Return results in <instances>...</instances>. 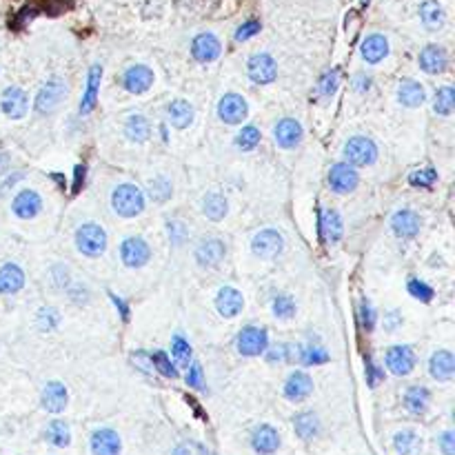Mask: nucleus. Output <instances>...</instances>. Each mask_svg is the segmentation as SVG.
I'll use <instances>...</instances> for the list:
<instances>
[{
	"label": "nucleus",
	"mask_w": 455,
	"mask_h": 455,
	"mask_svg": "<svg viewBox=\"0 0 455 455\" xmlns=\"http://www.w3.org/2000/svg\"><path fill=\"white\" fill-rule=\"evenodd\" d=\"M111 206L122 218H136L145 209V193L132 182H122L111 193Z\"/></svg>",
	"instance_id": "obj_1"
},
{
	"label": "nucleus",
	"mask_w": 455,
	"mask_h": 455,
	"mask_svg": "<svg viewBox=\"0 0 455 455\" xmlns=\"http://www.w3.org/2000/svg\"><path fill=\"white\" fill-rule=\"evenodd\" d=\"M107 231L96 223H87L76 231V246L87 258H98L107 251Z\"/></svg>",
	"instance_id": "obj_2"
},
{
	"label": "nucleus",
	"mask_w": 455,
	"mask_h": 455,
	"mask_svg": "<svg viewBox=\"0 0 455 455\" xmlns=\"http://www.w3.org/2000/svg\"><path fill=\"white\" fill-rule=\"evenodd\" d=\"M64 98H67V83H64L62 78L54 76L41 87V91H38L34 107L41 115H47V113H54Z\"/></svg>",
	"instance_id": "obj_3"
},
{
	"label": "nucleus",
	"mask_w": 455,
	"mask_h": 455,
	"mask_svg": "<svg viewBox=\"0 0 455 455\" xmlns=\"http://www.w3.org/2000/svg\"><path fill=\"white\" fill-rule=\"evenodd\" d=\"M344 158L351 167H369L378 158V147L367 136H354L344 142Z\"/></svg>",
	"instance_id": "obj_4"
},
{
	"label": "nucleus",
	"mask_w": 455,
	"mask_h": 455,
	"mask_svg": "<svg viewBox=\"0 0 455 455\" xmlns=\"http://www.w3.org/2000/svg\"><path fill=\"white\" fill-rule=\"evenodd\" d=\"M267 346H269V333L265 327H255V324H249V327L240 329V333L236 337V349H238V354L244 358L262 356Z\"/></svg>",
	"instance_id": "obj_5"
},
{
	"label": "nucleus",
	"mask_w": 455,
	"mask_h": 455,
	"mask_svg": "<svg viewBox=\"0 0 455 455\" xmlns=\"http://www.w3.org/2000/svg\"><path fill=\"white\" fill-rule=\"evenodd\" d=\"M249 444L255 455H276L282 444V438L276 426L262 422V424L253 426V431L249 435Z\"/></svg>",
	"instance_id": "obj_6"
},
{
	"label": "nucleus",
	"mask_w": 455,
	"mask_h": 455,
	"mask_svg": "<svg viewBox=\"0 0 455 455\" xmlns=\"http://www.w3.org/2000/svg\"><path fill=\"white\" fill-rule=\"evenodd\" d=\"M120 260L129 269H140L151 260V246L145 238L129 236L120 244Z\"/></svg>",
	"instance_id": "obj_7"
},
{
	"label": "nucleus",
	"mask_w": 455,
	"mask_h": 455,
	"mask_svg": "<svg viewBox=\"0 0 455 455\" xmlns=\"http://www.w3.org/2000/svg\"><path fill=\"white\" fill-rule=\"evenodd\" d=\"M89 451L91 455H122V440L115 428L100 426L89 438Z\"/></svg>",
	"instance_id": "obj_8"
},
{
	"label": "nucleus",
	"mask_w": 455,
	"mask_h": 455,
	"mask_svg": "<svg viewBox=\"0 0 455 455\" xmlns=\"http://www.w3.org/2000/svg\"><path fill=\"white\" fill-rule=\"evenodd\" d=\"M384 364L398 378H405L415 369V351L409 344H396L391 349H386L384 354Z\"/></svg>",
	"instance_id": "obj_9"
},
{
	"label": "nucleus",
	"mask_w": 455,
	"mask_h": 455,
	"mask_svg": "<svg viewBox=\"0 0 455 455\" xmlns=\"http://www.w3.org/2000/svg\"><path fill=\"white\" fill-rule=\"evenodd\" d=\"M251 249L258 258L262 260H273L278 258L284 249V238L282 233L276 231V229H262L258 231L253 240H251Z\"/></svg>",
	"instance_id": "obj_10"
},
{
	"label": "nucleus",
	"mask_w": 455,
	"mask_h": 455,
	"mask_svg": "<svg viewBox=\"0 0 455 455\" xmlns=\"http://www.w3.org/2000/svg\"><path fill=\"white\" fill-rule=\"evenodd\" d=\"M246 74L255 85H271L278 78V62L269 54H253L246 60Z\"/></svg>",
	"instance_id": "obj_11"
},
{
	"label": "nucleus",
	"mask_w": 455,
	"mask_h": 455,
	"mask_svg": "<svg viewBox=\"0 0 455 455\" xmlns=\"http://www.w3.org/2000/svg\"><path fill=\"white\" fill-rule=\"evenodd\" d=\"M0 109H3L7 118L20 120L29 109V96L20 87H7L3 91V96H0Z\"/></svg>",
	"instance_id": "obj_12"
},
{
	"label": "nucleus",
	"mask_w": 455,
	"mask_h": 455,
	"mask_svg": "<svg viewBox=\"0 0 455 455\" xmlns=\"http://www.w3.org/2000/svg\"><path fill=\"white\" fill-rule=\"evenodd\" d=\"M249 105L240 94H225L218 102V118L227 125H238L246 118Z\"/></svg>",
	"instance_id": "obj_13"
},
{
	"label": "nucleus",
	"mask_w": 455,
	"mask_h": 455,
	"mask_svg": "<svg viewBox=\"0 0 455 455\" xmlns=\"http://www.w3.org/2000/svg\"><path fill=\"white\" fill-rule=\"evenodd\" d=\"M360 185V176L356 172V167H351L349 162H335L329 172V187L335 193H351L356 191Z\"/></svg>",
	"instance_id": "obj_14"
},
{
	"label": "nucleus",
	"mask_w": 455,
	"mask_h": 455,
	"mask_svg": "<svg viewBox=\"0 0 455 455\" xmlns=\"http://www.w3.org/2000/svg\"><path fill=\"white\" fill-rule=\"evenodd\" d=\"M41 405L47 413H62L69 405V391L67 386L58 380H51L43 386V393H41Z\"/></svg>",
	"instance_id": "obj_15"
},
{
	"label": "nucleus",
	"mask_w": 455,
	"mask_h": 455,
	"mask_svg": "<svg viewBox=\"0 0 455 455\" xmlns=\"http://www.w3.org/2000/svg\"><path fill=\"white\" fill-rule=\"evenodd\" d=\"M284 398L289 402H304L311 393H314V378L307 373V371H293L289 373L287 382H284V388H282Z\"/></svg>",
	"instance_id": "obj_16"
},
{
	"label": "nucleus",
	"mask_w": 455,
	"mask_h": 455,
	"mask_svg": "<svg viewBox=\"0 0 455 455\" xmlns=\"http://www.w3.org/2000/svg\"><path fill=\"white\" fill-rule=\"evenodd\" d=\"M153 85V71L147 67V64H132L125 74H122V87L129 91V94H145Z\"/></svg>",
	"instance_id": "obj_17"
},
{
	"label": "nucleus",
	"mask_w": 455,
	"mask_h": 455,
	"mask_svg": "<svg viewBox=\"0 0 455 455\" xmlns=\"http://www.w3.org/2000/svg\"><path fill=\"white\" fill-rule=\"evenodd\" d=\"M227 258V244L220 238H206L196 246V262L200 267L214 269Z\"/></svg>",
	"instance_id": "obj_18"
},
{
	"label": "nucleus",
	"mask_w": 455,
	"mask_h": 455,
	"mask_svg": "<svg viewBox=\"0 0 455 455\" xmlns=\"http://www.w3.org/2000/svg\"><path fill=\"white\" fill-rule=\"evenodd\" d=\"M418 62H420V69L428 76H438V74H444L447 67H449V56L444 47L440 45H426L420 56H418Z\"/></svg>",
	"instance_id": "obj_19"
},
{
	"label": "nucleus",
	"mask_w": 455,
	"mask_h": 455,
	"mask_svg": "<svg viewBox=\"0 0 455 455\" xmlns=\"http://www.w3.org/2000/svg\"><path fill=\"white\" fill-rule=\"evenodd\" d=\"M43 209V198L41 193L34 189H22L16 193L14 202H11V211H14L20 220H31L41 214Z\"/></svg>",
	"instance_id": "obj_20"
},
{
	"label": "nucleus",
	"mask_w": 455,
	"mask_h": 455,
	"mask_svg": "<svg viewBox=\"0 0 455 455\" xmlns=\"http://www.w3.org/2000/svg\"><path fill=\"white\" fill-rule=\"evenodd\" d=\"M420 227H422V218L413 209H400L391 218V229H393L396 236L402 238V240L415 238L420 233Z\"/></svg>",
	"instance_id": "obj_21"
},
{
	"label": "nucleus",
	"mask_w": 455,
	"mask_h": 455,
	"mask_svg": "<svg viewBox=\"0 0 455 455\" xmlns=\"http://www.w3.org/2000/svg\"><path fill=\"white\" fill-rule=\"evenodd\" d=\"M220 51H223V45H220L218 36H214L209 31L198 34L191 43V56L196 58L198 62H202V64L214 62L220 56Z\"/></svg>",
	"instance_id": "obj_22"
},
{
	"label": "nucleus",
	"mask_w": 455,
	"mask_h": 455,
	"mask_svg": "<svg viewBox=\"0 0 455 455\" xmlns=\"http://www.w3.org/2000/svg\"><path fill=\"white\" fill-rule=\"evenodd\" d=\"M302 125L293 120V118H282L276 127H273V138H276V145L282 149H293L300 145L302 140Z\"/></svg>",
	"instance_id": "obj_23"
},
{
	"label": "nucleus",
	"mask_w": 455,
	"mask_h": 455,
	"mask_svg": "<svg viewBox=\"0 0 455 455\" xmlns=\"http://www.w3.org/2000/svg\"><path fill=\"white\" fill-rule=\"evenodd\" d=\"M293 431L302 442H314L322 431V422L318 418V413H314V411L295 413L293 415Z\"/></svg>",
	"instance_id": "obj_24"
},
{
	"label": "nucleus",
	"mask_w": 455,
	"mask_h": 455,
	"mask_svg": "<svg viewBox=\"0 0 455 455\" xmlns=\"http://www.w3.org/2000/svg\"><path fill=\"white\" fill-rule=\"evenodd\" d=\"M428 373H431V378L438 382H449L455 373V358L451 351L447 349L435 351L431 360H428Z\"/></svg>",
	"instance_id": "obj_25"
},
{
	"label": "nucleus",
	"mask_w": 455,
	"mask_h": 455,
	"mask_svg": "<svg viewBox=\"0 0 455 455\" xmlns=\"http://www.w3.org/2000/svg\"><path fill=\"white\" fill-rule=\"evenodd\" d=\"M244 307V298L236 287H223L216 295V309L220 316L236 318Z\"/></svg>",
	"instance_id": "obj_26"
},
{
	"label": "nucleus",
	"mask_w": 455,
	"mask_h": 455,
	"mask_svg": "<svg viewBox=\"0 0 455 455\" xmlns=\"http://www.w3.org/2000/svg\"><path fill=\"white\" fill-rule=\"evenodd\" d=\"M360 54L369 64H378L388 56V41L382 34H371L362 41Z\"/></svg>",
	"instance_id": "obj_27"
},
{
	"label": "nucleus",
	"mask_w": 455,
	"mask_h": 455,
	"mask_svg": "<svg viewBox=\"0 0 455 455\" xmlns=\"http://www.w3.org/2000/svg\"><path fill=\"white\" fill-rule=\"evenodd\" d=\"M405 409L411 413V415H424L431 407V391H428L426 386H420V384H413L405 391Z\"/></svg>",
	"instance_id": "obj_28"
},
{
	"label": "nucleus",
	"mask_w": 455,
	"mask_h": 455,
	"mask_svg": "<svg viewBox=\"0 0 455 455\" xmlns=\"http://www.w3.org/2000/svg\"><path fill=\"white\" fill-rule=\"evenodd\" d=\"M398 100L405 107H409V109L422 107L424 100H426V91H424V87L418 80L405 78V80H400V87H398Z\"/></svg>",
	"instance_id": "obj_29"
},
{
	"label": "nucleus",
	"mask_w": 455,
	"mask_h": 455,
	"mask_svg": "<svg viewBox=\"0 0 455 455\" xmlns=\"http://www.w3.org/2000/svg\"><path fill=\"white\" fill-rule=\"evenodd\" d=\"M22 287H24V271L18 265L7 262L0 267V293L11 295V293H18Z\"/></svg>",
	"instance_id": "obj_30"
},
{
	"label": "nucleus",
	"mask_w": 455,
	"mask_h": 455,
	"mask_svg": "<svg viewBox=\"0 0 455 455\" xmlns=\"http://www.w3.org/2000/svg\"><path fill=\"white\" fill-rule=\"evenodd\" d=\"M100 80H102V67L100 64H94L89 69V78H87V89L83 94L80 100V113L87 115L96 109V102H98V89H100Z\"/></svg>",
	"instance_id": "obj_31"
},
{
	"label": "nucleus",
	"mask_w": 455,
	"mask_h": 455,
	"mask_svg": "<svg viewBox=\"0 0 455 455\" xmlns=\"http://www.w3.org/2000/svg\"><path fill=\"white\" fill-rule=\"evenodd\" d=\"M396 455H418L422 451V438L415 428H400L393 435Z\"/></svg>",
	"instance_id": "obj_32"
},
{
	"label": "nucleus",
	"mask_w": 455,
	"mask_h": 455,
	"mask_svg": "<svg viewBox=\"0 0 455 455\" xmlns=\"http://www.w3.org/2000/svg\"><path fill=\"white\" fill-rule=\"evenodd\" d=\"M43 438L47 444H51L54 449H67L71 444V426L64 420H51L45 426Z\"/></svg>",
	"instance_id": "obj_33"
},
{
	"label": "nucleus",
	"mask_w": 455,
	"mask_h": 455,
	"mask_svg": "<svg viewBox=\"0 0 455 455\" xmlns=\"http://www.w3.org/2000/svg\"><path fill=\"white\" fill-rule=\"evenodd\" d=\"M320 233L327 242H337L344 233V223L335 209H324L320 216Z\"/></svg>",
	"instance_id": "obj_34"
},
{
	"label": "nucleus",
	"mask_w": 455,
	"mask_h": 455,
	"mask_svg": "<svg viewBox=\"0 0 455 455\" xmlns=\"http://www.w3.org/2000/svg\"><path fill=\"white\" fill-rule=\"evenodd\" d=\"M420 20L428 31H438L444 24V9L438 0H426L420 5Z\"/></svg>",
	"instance_id": "obj_35"
},
{
	"label": "nucleus",
	"mask_w": 455,
	"mask_h": 455,
	"mask_svg": "<svg viewBox=\"0 0 455 455\" xmlns=\"http://www.w3.org/2000/svg\"><path fill=\"white\" fill-rule=\"evenodd\" d=\"M227 211H229V202H227V198L223 196V193L211 191L202 198V214L209 220H214V223L223 220L227 216Z\"/></svg>",
	"instance_id": "obj_36"
},
{
	"label": "nucleus",
	"mask_w": 455,
	"mask_h": 455,
	"mask_svg": "<svg viewBox=\"0 0 455 455\" xmlns=\"http://www.w3.org/2000/svg\"><path fill=\"white\" fill-rule=\"evenodd\" d=\"M167 118L176 129H187L193 122V107L187 100H174L167 107Z\"/></svg>",
	"instance_id": "obj_37"
},
{
	"label": "nucleus",
	"mask_w": 455,
	"mask_h": 455,
	"mask_svg": "<svg viewBox=\"0 0 455 455\" xmlns=\"http://www.w3.org/2000/svg\"><path fill=\"white\" fill-rule=\"evenodd\" d=\"M125 136L132 140V142H147L149 136H151V125L145 115L140 113H134L129 115V120L125 125Z\"/></svg>",
	"instance_id": "obj_38"
},
{
	"label": "nucleus",
	"mask_w": 455,
	"mask_h": 455,
	"mask_svg": "<svg viewBox=\"0 0 455 455\" xmlns=\"http://www.w3.org/2000/svg\"><path fill=\"white\" fill-rule=\"evenodd\" d=\"M298 356V362L304 364V367H316V364L329 362V354L318 344H307V346H293Z\"/></svg>",
	"instance_id": "obj_39"
},
{
	"label": "nucleus",
	"mask_w": 455,
	"mask_h": 455,
	"mask_svg": "<svg viewBox=\"0 0 455 455\" xmlns=\"http://www.w3.org/2000/svg\"><path fill=\"white\" fill-rule=\"evenodd\" d=\"M149 362H151V367H153L155 371L164 375V378L176 380L178 375H180V371H178V367H176V362H172V358H169L164 351H153V354L149 356Z\"/></svg>",
	"instance_id": "obj_40"
},
{
	"label": "nucleus",
	"mask_w": 455,
	"mask_h": 455,
	"mask_svg": "<svg viewBox=\"0 0 455 455\" xmlns=\"http://www.w3.org/2000/svg\"><path fill=\"white\" fill-rule=\"evenodd\" d=\"M455 107V91L453 87L444 85L435 91V98H433V111L438 115H449Z\"/></svg>",
	"instance_id": "obj_41"
},
{
	"label": "nucleus",
	"mask_w": 455,
	"mask_h": 455,
	"mask_svg": "<svg viewBox=\"0 0 455 455\" xmlns=\"http://www.w3.org/2000/svg\"><path fill=\"white\" fill-rule=\"evenodd\" d=\"M191 356H193L191 344L182 335H174V340H172V358H174V362L178 364V367L187 369L189 364H191Z\"/></svg>",
	"instance_id": "obj_42"
},
{
	"label": "nucleus",
	"mask_w": 455,
	"mask_h": 455,
	"mask_svg": "<svg viewBox=\"0 0 455 455\" xmlns=\"http://www.w3.org/2000/svg\"><path fill=\"white\" fill-rule=\"evenodd\" d=\"M271 309H273V316L280 318V320H289L295 316V302H293V298L287 293H278L276 298H273Z\"/></svg>",
	"instance_id": "obj_43"
},
{
	"label": "nucleus",
	"mask_w": 455,
	"mask_h": 455,
	"mask_svg": "<svg viewBox=\"0 0 455 455\" xmlns=\"http://www.w3.org/2000/svg\"><path fill=\"white\" fill-rule=\"evenodd\" d=\"M260 129L249 125V127H242V132L236 136V147L242 149V151H251L258 147V142H260Z\"/></svg>",
	"instance_id": "obj_44"
},
{
	"label": "nucleus",
	"mask_w": 455,
	"mask_h": 455,
	"mask_svg": "<svg viewBox=\"0 0 455 455\" xmlns=\"http://www.w3.org/2000/svg\"><path fill=\"white\" fill-rule=\"evenodd\" d=\"M438 180L435 169H418L409 176V185L411 187H420V189H431Z\"/></svg>",
	"instance_id": "obj_45"
},
{
	"label": "nucleus",
	"mask_w": 455,
	"mask_h": 455,
	"mask_svg": "<svg viewBox=\"0 0 455 455\" xmlns=\"http://www.w3.org/2000/svg\"><path fill=\"white\" fill-rule=\"evenodd\" d=\"M36 320H38V327H41L43 331H51V329L58 327L60 314H58V309H54V307H43L41 311H38Z\"/></svg>",
	"instance_id": "obj_46"
},
{
	"label": "nucleus",
	"mask_w": 455,
	"mask_h": 455,
	"mask_svg": "<svg viewBox=\"0 0 455 455\" xmlns=\"http://www.w3.org/2000/svg\"><path fill=\"white\" fill-rule=\"evenodd\" d=\"M407 289H409V293L415 298V300H422V302H431L433 300V289L422 280L411 278L409 284H407Z\"/></svg>",
	"instance_id": "obj_47"
},
{
	"label": "nucleus",
	"mask_w": 455,
	"mask_h": 455,
	"mask_svg": "<svg viewBox=\"0 0 455 455\" xmlns=\"http://www.w3.org/2000/svg\"><path fill=\"white\" fill-rule=\"evenodd\" d=\"M149 196L155 202H164L169 196H172V185L164 178H155L149 182Z\"/></svg>",
	"instance_id": "obj_48"
},
{
	"label": "nucleus",
	"mask_w": 455,
	"mask_h": 455,
	"mask_svg": "<svg viewBox=\"0 0 455 455\" xmlns=\"http://www.w3.org/2000/svg\"><path fill=\"white\" fill-rule=\"evenodd\" d=\"M337 85H340V71L333 69V71H327L322 78H320V85H318V91L322 96H333Z\"/></svg>",
	"instance_id": "obj_49"
},
{
	"label": "nucleus",
	"mask_w": 455,
	"mask_h": 455,
	"mask_svg": "<svg viewBox=\"0 0 455 455\" xmlns=\"http://www.w3.org/2000/svg\"><path fill=\"white\" fill-rule=\"evenodd\" d=\"M360 324L364 331H373L375 327V309L367 298H362V302H360Z\"/></svg>",
	"instance_id": "obj_50"
},
{
	"label": "nucleus",
	"mask_w": 455,
	"mask_h": 455,
	"mask_svg": "<svg viewBox=\"0 0 455 455\" xmlns=\"http://www.w3.org/2000/svg\"><path fill=\"white\" fill-rule=\"evenodd\" d=\"M185 382L191 388H204V373H202V367H200L198 362H191L189 367H187Z\"/></svg>",
	"instance_id": "obj_51"
},
{
	"label": "nucleus",
	"mask_w": 455,
	"mask_h": 455,
	"mask_svg": "<svg viewBox=\"0 0 455 455\" xmlns=\"http://www.w3.org/2000/svg\"><path fill=\"white\" fill-rule=\"evenodd\" d=\"M258 31H260V20L251 18V20L242 22L240 27H238V31H236V41H238V43H244V41H249V38H253Z\"/></svg>",
	"instance_id": "obj_52"
},
{
	"label": "nucleus",
	"mask_w": 455,
	"mask_h": 455,
	"mask_svg": "<svg viewBox=\"0 0 455 455\" xmlns=\"http://www.w3.org/2000/svg\"><path fill=\"white\" fill-rule=\"evenodd\" d=\"M438 449L442 455H455V433L451 428H447V431H442L438 435Z\"/></svg>",
	"instance_id": "obj_53"
},
{
	"label": "nucleus",
	"mask_w": 455,
	"mask_h": 455,
	"mask_svg": "<svg viewBox=\"0 0 455 455\" xmlns=\"http://www.w3.org/2000/svg\"><path fill=\"white\" fill-rule=\"evenodd\" d=\"M265 354H267L269 362H284V360L293 358V351L289 344H276L271 351H265Z\"/></svg>",
	"instance_id": "obj_54"
},
{
	"label": "nucleus",
	"mask_w": 455,
	"mask_h": 455,
	"mask_svg": "<svg viewBox=\"0 0 455 455\" xmlns=\"http://www.w3.org/2000/svg\"><path fill=\"white\" fill-rule=\"evenodd\" d=\"M364 364H367V382H369V386H375L384 378V371L380 367H375V364L371 362V358L364 360Z\"/></svg>",
	"instance_id": "obj_55"
},
{
	"label": "nucleus",
	"mask_w": 455,
	"mask_h": 455,
	"mask_svg": "<svg viewBox=\"0 0 455 455\" xmlns=\"http://www.w3.org/2000/svg\"><path fill=\"white\" fill-rule=\"evenodd\" d=\"M167 229H169V238H172L174 244H182V240L187 238V229L182 223H169Z\"/></svg>",
	"instance_id": "obj_56"
},
{
	"label": "nucleus",
	"mask_w": 455,
	"mask_h": 455,
	"mask_svg": "<svg viewBox=\"0 0 455 455\" xmlns=\"http://www.w3.org/2000/svg\"><path fill=\"white\" fill-rule=\"evenodd\" d=\"M371 76H367V74H356L354 76V89L356 91H360V94H364V91H369L371 89Z\"/></svg>",
	"instance_id": "obj_57"
},
{
	"label": "nucleus",
	"mask_w": 455,
	"mask_h": 455,
	"mask_svg": "<svg viewBox=\"0 0 455 455\" xmlns=\"http://www.w3.org/2000/svg\"><path fill=\"white\" fill-rule=\"evenodd\" d=\"M111 300H113L115 309L120 311V318H122V320L127 322V320H129V307H127V302L122 300V298H118V295H115V293H111Z\"/></svg>",
	"instance_id": "obj_58"
},
{
	"label": "nucleus",
	"mask_w": 455,
	"mask_h": 455,
	"mask_svg": "<svg viewBox=\"0 0 455 455\" xmlns=\"http://www.w3.org/2000/svg\"><path fill=\"white\" fill-rule=\"evenodd\" d=\"M83 180H85V167L78 164V167H76V182H74V191L80 189V182H83Z\"/></svg>",
	"instance_id": "obj_59"
},
{
	"label": "nucleus",
	"mask_w": 455,
	"mask_h": 455,
	"mask_svg": "<svg viewBox=\"0 0 455 455\" xmlns=\"http://www.w3.org/2000/svg\"><path fill=\"white\" fill-rule=\"evenodd\" d=\"M172 455H191V449L185 447V444H178V447L172 451Z\"/></svg>",
	"instance_id": "obj_60"
},
{
	"label": "nucleus",
	"mask_w": 455,
	"mask_h": 455,
	"mask_svg": "<svg viewBox=\"0 0 455 455\" xmlns=\"http://www.w3.org/2000/svg\"><path fill=\"white\" fill-rule=\"evenodd\" d=\"M7 167H9V158H7V153L0 151V174H3Z\"/></svg>",
	"instance_id": "obj_61"
},
{
	"label": "nucleus",
	"mask_w": 455,
	"mask_h": 455,
	"mask_svg": "<svg viewBox=\"0 0 455 455\" xmlns=\"http://www.w3.org/2000/svg\"><path fill=\"white\" fill-rule=\"evenodd\" d=\"M391 316V320H388V324H386V329H396V324L400 322V318H398V314H388Z\"/></svg>",
	"instance_id": "obj_62"
},
{
	"label": "nucleus",
	"mask_w": 455,
	"mask_h": 455,
	"mask_svg": "<svg viewBox=\"0 0 455 455\" xmlns=\"http://www.w3.org/2000/svg\"><path fill=\"white\" fill-rule=\"evenodd\" d=\"M360 3H362L364 7H367V5H369V0H360Z\"/></svg>",
	"instance_id": "obj_63"
}]
</instances>
